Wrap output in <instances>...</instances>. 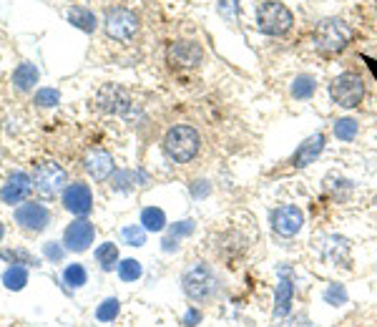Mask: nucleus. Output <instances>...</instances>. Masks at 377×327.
Here are the masks:
<instances>
[{
	"instance_id": "obj_1",
	"label": "nucleus",
	"mask_w": 377,
	"mask_h": 327,
	"mask_svg": "<svg viewBox=\"0 0 377 327\" xmlns=\"http://www.w3.org/2000/svg\"><path fill=\"white\" fill-rule=\"evenodd\" d=\"M181 287H184L186 297L194 302H209L219 295V277L209 265L194 262L181 277Z\"/></svg>"
},
{
	"instance_id": "obj_2",
	"label": "nucleus",
	"mask_w": 377,
	"mask_h": 327,
	"mask_svg": "<svg viewBox=\"0 0 377 327\" xmlns=\"http://www.w3.org/2000/svg\"><path fill=\"white\" fill-rule=\"evenodd\" d=\"M199 131L194 129V126H171L166 136H164V148H166V154L169 159H174L177 164H186L192 161L194 156L199 154Z\"/></svg>"
},
{
	"instance_id": "obj_3",
	"label": "nucleus",
	"mask_w": 377,
	"mask_h": 327,
	"mask_svg": "<svg viewBox=\"0 0 377 327\" xmlns=\"http://www.w3.org/2000/svg\"><path fill=\"white\" fill-rule=\"evenodd\" d=\"M352 40V28L339 21V18H327L315 28V43L322 53H339L345 51Z\"/></svg>"
},
{
	"instance_id": "obj_4",
	"label": "nucleus",
	"mask_w": 377,
	"mask_h": 327,
	"mask_svg": "<svg viewBox=\"0 0 377 327\" xmlns=\"http://www.w3.org/2000/svg\"><path fill=\"white\" fill-rule=\"evenodd\" d=\"M294 23L292 10L287 8L285 3L277 0H267L257 8V28L267 36H285Z\"/></svg>"
},
{
	"instance_id": "obj_5",
	"label": "nucleus",
	"mask_w": 377,
	"mask_h": 327,
	"mask_svg": "<svg viewBox=\"0 0 377 327\" xmlns=\"http://www.w3.org/2000/svg\"><path fill=\"white\" fill-rule=\"evenodd\" d=\"M330 94L337 106H342V109H354V106H360L362 99H365V83H362V78L357 76V73H342V76H337L332 81Z\"/></svg>"
},
{
	"instance_id": "obj_6",
	"label": "nucleus",
	"mask_w": 377,
	"mask_h": 327,
	"mask_svg": "<svg viewBox=\"0 0 377 327\" xmlns=\"http://www.w3.org/2000/svg\"><path fill=\"white\" fill-rule=\"evenodd\" d=\"M66 181H68V176H66V172L55 161L38 164L36 172H33V187L46 199H53L55 194H61L63 189H66Z\"/></svg>"
},
{
	"instance_id": "obj_7",
	"label": "nucleus",
	"mask_w": 377,
	"mask_h": 327,
	"mask_svg": "<svg viewBox=\"0 0 377 327\" xmlns=\"http://www.w3.org/2000/svg\"><path fill=\"white\" fill-rule=\"evenodd\" d=\"M103 28H106L108 38L129 43V40L139 33V18H136V13H131L129 8H111Z\"/></svg>"
},
{
	"instance_id": "obj_8",
	"label": "nucleus",
	"mask_w": 377,
	"mask_h": 327,
	"mask_svg": "<svg viewBox=\"0 0 377 327\" xmlns=\"http://www.w3.org/2000/svg\"><path fill=\"white\" fill-rule=\"evenodd\" d=\"M302 224H304V214L302 209L292 207V204H285V207H279V209L272 211V229L279 234V237H294V234L300 232Z\"/></svg>"
},
{
	"instance_id": "obj_9",
	"label": "nucleus",
	"mask_w": 377,
	"mask_h": 327,
	"mask_svg": "<svg viewBox=\"0 0 377 327\" xmlns=\"http://www.w3.org/2000/svg\"><path fill=\"white\" fill-rule=\"evenodd\" d=\"M166 58H169L171 66H179V68H194L199 66L201 58H204V51H201L199 43L194 40H177L166 48Z\"/></svg>"
},
{
	"instance_id": "obj_10",
	"label": "nucleus",
	"mask_w": 377,
	"mask_h": 327,
	"mask_svg": "<svg viewBox=\"0 0 377 327\" xmlns=\"http://www.w3.org/2000/svg\"><path fill=\"white\" fill-rule=\"evenodd\" d=\"M93 237H96V229H93L91 222L76 219V222H70L66 234H63V244L68 252H86L93 244Z\"/></svg>"
},
{
	"instance_id": "obj_11",
	"label": "nucleus",
	"mask_w": 377,
	"mask_h": 327,
	"mask_svg": "<svg viewBox=\"0 0 377 327\" xmlns=\"http://www.w3.org/2000/svg\"><path fill=\"white\" fill-rule=\"evenodd\" d=\"M16 222L28 232H43L51 222V211L43 207V204H21L16 209Z\"/></svg>"
},
{
	"instance_id": "obj_12",
	"label": "nucleus",
	"mask_w": 377,
	"mask_h": 327,
	"mask_svg": "<svg viewBox=\"0 0 377 327\" xmlns=\"http://www.w3.org/2000/svg\"><path fill=\"white\" fill-rule=\"evenodd\" d=\"M63 207L70 211V214H76V217H86L93 207V194L91 189L86 187V184H70V187L63 189Z\"/></svg>"
},
{
	"instance_id": "obj_13",
	"label": "nucleus",
	"mask_w": 377,
	"mask_h": 327,
	"mask_svg": "<svg viewBox=\"0 0 377 327\" xmlns=\"http://www.w3.org/2000/svg\"><path fill=\"white\" fill-rule=\"evenodd\" d=\"M31 189H33V176H28L25 172H16L10 174V179L3 184L0 199L5 204H21L25 196L31 194Z\"/></svg>"
},
{
	"instance_id": "obj_14",
	"label": "nucleus",
	"mask_w": 377,
	"mask_h": 327,
	"mask_svg": "<svg viewBox=\"0 0 377 327\" xmlns=\"http://www.w3.org/2000/svg\"><path fill=\"white\" fill-rule=\"evenodd\" d=\"M86 172L91 174L96 181L108 179L111 172H114V159H111V154L103 151V148H91L88 156H86Z\"/></svg>"
},
{
	"instance_id": "obj_15",
	"label": "nucleus",
	"mask_w": 377,
	"mask_h": 327,
	"mask_svg": "<svg viewBox=\"0 0 377 327\" xmlns=\"http://www.w3.org/2000/svg\"><path fill=\"white\" fill-rule=\"evenodd\" d=\"M320 252L332 265H345L350 262V241L342 237H322L320 239Z\"/></svg>"
},
{
	"instance_id": "obj_16",
	"label": "nucleus",
	"mask_w": 377,
	"mask_h": 327,
	"mask_svg": "<svg viewBox=\"0 0 377 327\" xmlns=\"http://www.w3.org/2000/svg\"><path fill=\"white\" fill-rule=\"evenodd\" d=\"M289 274V267H282L279 270V285H277V300H274V317H287L289 310H292V297H294V285L292 280H287Z\"/></svg>"
},
{
	"instance_id": "obj_17",
	"label": "nucleus",
	"mask_w": 377,
	"mask_h": 327,
	"mask_svg": "<svg viewBox=\"0 0 377 327\" xmlns=\"http://www.w3.org/2000/svg\"><path fill=\"white\" fill-rule=\"evenodd\" d=\"M324 151V133H315V136H309L304 144H302L292 156V166L302 169V166H309V164L315 161L317 156Z\"/></svg>"
},
{
	"instance_id": "obj_18",
	"label": "nucleus",
	"mask_w": 377,
	"mask_h": 327,
	"mask_svg": "<svg viewBox=\"0 0 377 327\" xmlns=\"http://www.w3.org/2000/svg\"><path fill=\"white\" fill-rule=\"evenodd\" d=\"M96 101H99L101 109L116 111V114H123V111L131 106V101H129L126 91H123V88H118V86H103L99 91V96H96Z\"/></svg>"
},
{
	"instance_id": "obj_19",
	"label": "nucleus",
	"mask_w": 377,
	"mask_h": 327,
	"mask_svg": "<svg viewBox=\"0 0 377 327\" xmlns=\"http://www.w3.org/2000/svg\"><path fill=\"white\" fill-rule=\"evenodd\" d=\"M36 83H38V68L33 63H21L13 73V86L18 91H31Z\"/></svg>"
},
{
	"instance_id": "obj_20",
	"label": "nucleus",
	"mask_w": 377,
	"mask_h": 327,
	"mask_svg": "<svg viewBox=\"0 0 377 327\" xmlns=\"http://www.w3.org/2000/svg\"><path fill=\"white\" fill-rule=\"evenodd\" d=\"M141 226L146 232H161L164 226H166V214L161 209H156V207H146V209L141 211Z\"/></svg>"
},
{
	"instance_id": "obj_21",
	"label": "nucleus",
	"mask_w": 377,
	"mask_h": 327,
	"mask_svg": "<svg viewBox=\"0 0 377 327\" xmlns=\"http://www.w3.org/2000/svg\"><path fill=\"white\" fill-rule=\"evenodd\" d=\"M68 21L76 28H81V31H86V33H91V31H96V16H93L91 10L88 8H70L68 10Z\"/></svg>"
},
{
	"instance_id": "obj_22",
	"label": "nucleus",
	"mask_w": 377,
	"mask_h": 327,
	"mask_svg": "<svg viewBox=\"0 0 377 327\" xmlns=\"http://www.w3.org/2000/svg\"><path fill=\"white\" fill-rule=\"evenodd\" d=\"M317 91V81L312 76H307V73H302V76H297L292 81V99H312Z\"/></svg>"
},
{
	"instance_id": "obj_23",
	"label": "nucleus",
	"mask_w": 377,
	"mask_h": 327,
	"mask_svg": "<svg viewBox=\"0 0 377 327\" xmlns=\"http://www.w3.org/2000/svg\"><path fill=\"white\" fill-rule=\"evenodd\" d=\"M3 285L8 289H23L28 285V270L21 265H13L8 272L3 274Z\"/></svg>"
},
{
	"instance_id": "obj_24",
	"label": "nucleus",
	"mask_w": 377,
	"mask_h": 327,
	"mask_svg": "<svg viewBox=\"0 0 377 327\" xmlns=\"http://www.w3.org/2000/svg\"><path fill=\"white\" fill-rule=\"evenodd\" d=\"M96 259H99V265L103 267V270H114L116 262H118V250H116V244H111V241H106V244H101L99 250H96Z\"/></svg>"
},
{
	"instance_id": "obj_25",
	"label": "nucleus",
	"mask_w": 377,
	"mask_h": 327,
	"mask_svg": "<svg viewBox=\"0 0 377 327\" xmlns=\"http://www.w3.org/2000/svg\"><path fill=\"white\" fill-rule=\"evenodd\" d=\"M118 310H121V302H118L116 297H108V300H103V302L99 304L96 319H101V322H111V319H116Z\"/></svg>"
},
{
	"instance_id": "obj_26",
	"label": "nucleus",
	"mask_w": 377,
	"mask_h": 327,
	"mask_svg": "<svg viewBox=\"0 0 377 327\" xmlns=\"http://www.w3.org/2000/svg\"><path fill=\"white\" fill-rule=\"evenodd\" d=\"M357 131H360V126H357L354 118H339L335 124V136L342 141H352L357 136Z\"/></svg>"
},
{
	"instance_id": "obj_27",
	"label": "nucleus",
	"mask_w": 377,
	"mask_h": 327,
	"mask_svg": "<svg viewBox=\"0 0 377 327\" xmlns=\"http://www.w3.org/2000/svg\"><path fill=\"white\" fill-rule=\"evenodd\" d=\"M63 280H66V285H70V287H83L88 274H86L83 265H68L66 272H63Z\"/></svg>"
},
{
	"instance_id": "obj_28",
	"label": "nucleus",
	"mask_w": 377,
	"mask_h": 327,
	"mask_svg": "<svg viewBox=\"0 0 377 327\" xmlns=\"http://www.w3.org/2000/svg\"><path fill=\"white\" fill-rule=\"evenodd\" d=\"M123 241L126 244H131V247H141L144 241H146V229L144 226H123V232H121Z\"/></svg>"
},
{
	"instance_id": "obj_29",
	"label": "nucleus",
	"mask_w": 377,
	"mask_h": 327,
	"mask_svg": "<svg viewBox=\"0 0 377 327\" xmlns=\"http://www.w3.org/2000/svg\"><path fill=\"white\" fill-rule=\"evenodd\" d=\"M118 274H121L123 282H136L141 277V265L136 259H123L118 265Z\"/></svg>"
},
{
	"instance_id": "obj_30",
	"label": "nucleus",
	"mask_w": 377,
	"mask_h": 327,
	"mask_svg": "<svg viewBox=\"0 0 377 327\" xmlns=\"http://www.w3.org/2000/svg\"><path fill=\"white\" fill-rule=\"evenodd\" d=\"M0 257L10 259L13 265H36V259H33L25 250H3L0 252Z\"/></svg>"
},
{
	"instance_id": "obj_31",
	"label": "nucleus",
	"mask_w": 377,
	"mask_h": 327,
	"mask_svg": "<svg viewBox=\"0 0 377 327\" xmlns=\"http://www.w3.org/2000/svg\"><path fill=\"white\" fill-rule=\"evenodd\" d=\"M61 101V94L55 91V88H40L38 94H36V103L48 109V106H55V103Z\"/></svg>"
},
{
	"instance_id": "obj_32",
	"label": "nucleus",
	"mask_w": 377,
	"mask_h": 327,
	"mask_svg": "<svg viewBox=\"0 0 377 327\" xmlns=\"http://www.w3.org/2000/svg\"><path fill=\"white\" fill-rule=\"evenodd\" d=\"M324 300H327L330 304H342L347 300L345 287H339V285H332V287L324 292Z\"/></svg>"
},
{
	"instance_id": "obj_33",
	"label": "nucleus",
	"mask_w": 377,
	"mask_h": 327,
	"mask_svg": "<svg viewBox=\"0 0 377 327\" xmlns=\"http://www.w3.org/2000/svg\"><path fill=\"white\" fill-rule=\"evenodd\" d=\"M43 252H46V257L51 259V262H61L63 259V247H58V241H48V244H43Z\"/></svg>"
},
{
	"instance_id": "obj_34",
	"label": "nucleus",
	"mask_w": 377,
	"mask_h": 327,
	"mask_svg": "<svg viewBox=\"0 0 377 327\" xmlns=\"http://www.w3.org/2000/svg\"><path fill=\"white\" fill-rule=\"evenodd\" d=\"M194 232V222H179L174 229H171V239H179V237H186V234H192Z\"/></svg>"
},
{
	"instance_id": "obj_35",
	"label": "nucleus",
	"mask_w": 377,
	"mask_h": 327,
	"mask_svg": "<svg viewBox=\"0 0 377 327\" xmlns=\"http://www.w3.org/2000/svg\"><path fill=\"white\" fill-rule=\"evenodd\" d=\"M199 319H201V312L196 310V307H192V310H189V312L184 315V325H186V327H194L196 322H199Z\"/></svg>"
},
{
	"instance_id": "obj_36",
	"label": "nucleus",
	"mask_w": 377,
	"mask_h": 327,
	"mask_svg": "<svg viewBox=\"0 0 377 327\" xmlns=\"http://www.w3.org/2000/svg\"><path fill=\"white\" fill-rule=\"evenodd\" d=\"M192 192H194V196H196V194H199V196L209 194V184H207V181H194Z\"/></svg>"
},
{
	"instance_id": "obj_37",
	"label": "nucleus",
	"mask_w": 377,
	"mask_h": 327,
	"mask_svg": "<svg viewBox=\"0 0 377 327\" xmlns=\"http://www.w3.org/2000/svg\"><path fill=\"white\" fill-rule=\"evenodd\" d=\"M0 239H3V224H0Z\"/></svg>"
}]
</instances>
